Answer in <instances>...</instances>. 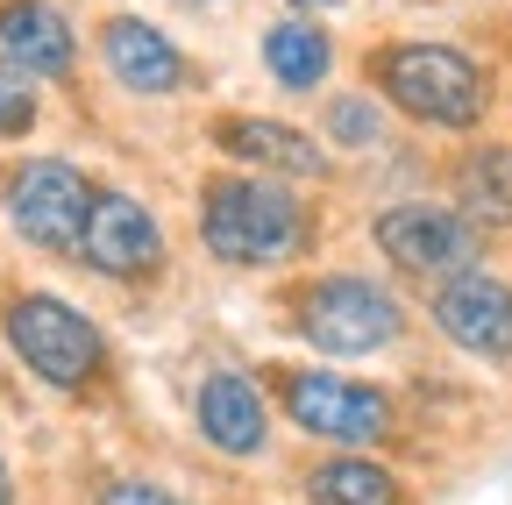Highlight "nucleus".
<instances>
[{"label":"nucleus","instance_id":"ddd939ff","mask_svg":"<svg viewBox=\"0 0 512 505\" xmlns=\"http://www.w3.org/2000/svg\"><path fill=\"white\" fill-rule=\"evenodd\" d=\"M214 143L242 164H264V171H285V178H320L328 171V157H320L299 129H285V121H264V114H228L214 121Z\"/></svg>","mask_w":512,"mask_h":505},{"label":"nucleus","instance_id":"6e6552de","mask_svg":"<svg viewBox=\"0 0 512 505\" xmlns=\"http://www.w3.org/2000/svg\"><path fill=\"white\" fill-rule=\"evenodd\" d=\"M79 249H86V264L107 271V278H143V271L164 264V235H157L150 207L128 200V193H93Z\"/></svg>","mask_w":512,"mask_h":505},{"label":"nucleus","instance_id":"f257e3e1","mask_svg":"<svg viewBox=\"0 0 512 505\" xmlns=\"http://www.w3.org/2000/svg\"><path fill=\"white\" fill-rule=\"evenodd\" d=\"M200 235L221 264H285L306 242V214L271 178H214L200 200Z\"/></svg>","mask_w":512,"mask_h":505},{"label":"nucleus","instance_id":"423d86ee","mask_svg":"<svg viewBox=\"0 0 512 505\" xmlns=\"http://www.w3.org/2000/svg\"><path fill=\"white\" fill-rule=\"evenodd\" d=\"M8 214H15V228H22L36 249H57V257H64V249H79V235H86L93 185H86L79 164L36 157V164H22L15 185H8Z\"/></svg>","mask_w":512,"mask_h":505},{"label":"nucleus","instance_id":"2eb2a0df","mask_svg":"<svg viewBox=\"0 0 512 505\" xmlns=\"http://www.w3.org/2000/svg\"><path fill=\"white\" fill-rule=\"evenodd\" d=\"M313 505H399V477L392 470H377L363 456H335V463H320L306 477Z\"/></svg>","mask_w":512,"mask_h":505},{"label":"nucleus","instance_id":"20e7f679","mask_svg":"<svg viewBox=\"0 0 512 505\" xmlns=\"http://www.w3.org/2000/svg\"><path fill=\"white\" fill-rule=\"evenodd\" d=\"M299 328L328 356H370V349H384L399 335V299L384 285H370V278H320L299 299Z\"/></svg>","mask_w":512,"mask_h":505},{"label":"nucleus","instance_id":"f8f14e48","mask_svg":"<svg viewBox=\"0 0 512 505\" xmlns=\"http://www.w3.org/2000/svg\"><path fill=\"white\" fill-rule=\"evenodd\" d=\"M200 434L214 441V449H228V456H256V449H264L271 420H264V399H256V385L242 370H214L200 385Z\"/></svg>","mask_w":512,"mask_h":505},{"label":"nucleus","instance_id":"9b49d317","mask_svg":"<svg viewBox=\"0 0 512 505\" xmlns=\"http://www.w3.org/2000/svg\"><path fill=\"white\" fill-rule=\"evenodd\" d=\"M0 50H8L22 72H36V79H64L72 57H79L64 15L43 8V0H0Z\"/></svg>","mask_w":512,"mask_h":505},{"label":"nucleus","instance_id":"9d476101","mask_svg":"<svg viewBox=\"0 0 512 505\" xmlns=\"http://www.w3.org/2000/svg\"><path fill=\"white\" fill-rule=\"evenodd\" d=\"M100 50H107V72H114L128 93H178V86H185L178 43H171L164 29L136 22V15H114L107 36H100Z\"/></svg>","mask_w":512,"mask_h":505},{"label":"nucleus","instance_id":"0eeeda50","mask_svg":"<svg viewBox=\"0 0 512 505\" xmlns=\"http://www.w3.org/2000/svg\"><path fill=\"white\" fill-rule=\"evenodd\" d=\"M377 249L406 271L463 278L477 264V228L463 214H448V207H392V214H377Z\"/></svg>","mask_w":512,"mask_h":505},{"label":"nucleus","instance_id":"7ed1b4c3","mask_svg":"<svg viewBox=\"0 0 512 505\" xmlns=\"http://www.w3.org/2000/svg\"><path fill=\"white\" fill-rule=\"evenodd\" d=\"M8 342H15V356L43 377V385H57V392H79L86 377L100 370V328L86 321L79 306H64V299H50V292H29V299H15L8 306Z\"/></svg>","mask_w":512,"mask_h":505},{"label":"nucleus","instance_id":"dca6fc26","mask_svg":"<svg viewBox=\"0 0 512 505\" xmlns=\"http://www.w3.org/2000/svg\"><path fill=\"white\" fill-rule=\"evenodd\" d=\"M463 200H470V214H484V221H512V150H505V143H484V150L463 164Z\"/></svg>","mask_w":512,"mask_h":505},{"label":"nucleus","instance_id":"f3484780","mask_svg":"<svg viewBox=\"0 0 512 505\" xmlns=\"http://www.w3.org/2000/svg\"><path fill=\"white\" fill-rule=\"evenodd\" d=\"M29 129H36V86H29V72L15 57L0 50V136H29Z\"/></svg>","mask_w":512,"mask_h":505},{"label":"nucleus","instance_id":"1a4fd4ad","mask_svg":"<svg viewBox=\"0 0 512 505\" xmlns=\"http://www.w3.org/2000/svg\"><path fill=\"white\" fill-rule=\"evenodd\" d=\"M434 321H441L448 342H463L470 356H512V292L498 278H477V271L448 278L434 292Z\"/></svg>","mask_w":512,"mask_h":505},{"label":"nucleus","instance_id":"a211bd4d","mask_svg":"<svg viewBox=\"0 0 512 505\" xmlns=\"http://www.w3.org/2000/svg\"><path fill=\"white\" fill-rule=\"evenodd\" d=\"M328 136H342V143H356V150L377 143V136H384V129H377V107H370V100H335V107H328Z\"/></svg>","mask_w":512,"mask_h":505},{"label":"nucleus","instance_id":"6ab92c4d","mask_svg":"<svg viewBox=\"0 0 512 505\" xmlns=\"http://www.w3.org/2000/svg\"><path fill=\"white\" fill-rule=\"evenodd\" d=\"M100 505H178L171 491H157V484H143V477H121V484H107L100 491Z\"/></svg>","mask_w":512,"mask_h":505},{"label":"nucleus","instance_id":"39448f33","mask_svg":"<svg viewBox=\"0 0 512 505\" xmlns=\"http://www.w3.org/2000/svg\"><path fill=\"white\" fill-rule=\"evenodd\" d=\"M285 413H292V427H306L320 441H342V449H370V441L392 434V399L377 385L335 377V370H292L285 377Z\"/></svg>","mask_w":512,"mask_h":505},{"label":"nucleus","instance_id":"aec40b11","mask_svg":"<svg viewBox=\"0 0 512 505\" xmlns=\"http://www.w3.org/2000/svg\"><path fill=\"white\" fill-rule=\"evenodd\" d=\"M8 498H15V491H8V470H0V505H8Z\"/></svg>","mask_w":512,"mask_h":505},{"label":"nucleus","instance_id":"412c9836","mask_svg":"<svg viewBox=\"0 0 512 505\" xmlns=\"http://www.w3.org/2000/svg\"><path fill=\"white\" fill-rule=\"evenodd\" d=\"M306 8H335V0H306Z\"/></svg>","mask_w":512,"mask_h":505},{"label":"nucleus","instance_id":"4468645a","mask_svg":"<svg viewBox=\"0 0 512 505\" xmlns=\"http://www.w3.org/2000/svg\"><path fill=\"white\" fill-rule=\"evenodd\" d=\"M264 65H271V79H278V86L306 93V86L328 79L335 50H328V36H320L313 22H278V29L264 36Z\"/></svg>","mask_w":512,"mask_h":505},{"label":"nucleus","instance_id":"f03ea898","mask_svg":"<svg viewBox=\"0 0 512 505\" xmlns=\"http://www.w3.org/2000/svg\"><path fill=\"white\" fill-rule=\"evenodd\" d=\"M377 86L392 93L413 121H434V129H470L484 114V72L463 50L448 43H399L377 57Z\"/></svg>","mask_w":512,"mask_h":505}]
</instances>
